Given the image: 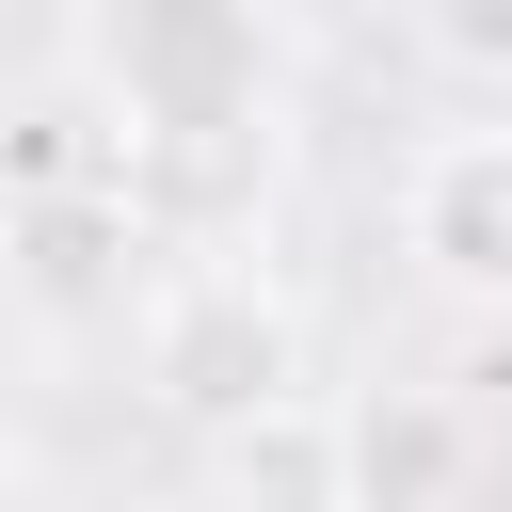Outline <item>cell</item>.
Returning a JSON list of instances; mask_svg holds the SVG:
<instances>
[{
    "instance_id": "cell-1",
    "label": "cell",
    "mask_w": 512,
    "mask_h": 512,
    "mask_svg": "<svg viewBox=\"0 0 512 512\" xmlns=\"http://www.w3.org/2000/svg\"><path fill=\"white\" fill-rule=\"evenodd\" d=\"M80 48H96V176L128 192V224L160 256L240 240L288 176V80H304L288 0H112Z\"/></svg>"
},
{
    "instance_id": "cell-2",
    "label": "cell",
    "mask_w": 512,
    "mask_h": 512,
    "mask_svg": "<svg viewBox=\"0 0 512 512\" xmlns=\"http://www.w3.org/2000/svg\"><path fill=\"white\" fill-rule=\"evenodd\" d=\"M128 368H144V400H160L192 448H224V432H256V416L320 400V336H304V304H288L240 240H192V256L144 288Z\"/></svg>"
},
{
    "instance_id": "cell-3",
    "label": "cell",
    "mask_w": 512,
    "mask_h": 512,
    "mask_svg": "<svg viewBox=\"0 0 512 512\" xmlns=\"http://www.w3.org/2000/svg\"><path fill=\"white\" fill-rule=\"evenodd\" d=\"M400 256H416L432 304L512 320V112L496 128H432L400 160Z\"/></svg>"
},
{
    "instance_id": "cell-4",
    "label": "cell",
    "mask_w": 512,
    "mask_h": 512,
    "mask_svg": "<svg viewBox=\"0 0 512 512\" xmlns=\"http://www.w3.org/2000/svg\"><path fill=\"white\" fill-rule=\"evenodd\" d=\"M336 480H352V512H448V496L480 480V416L432 400V384L336 400Z\"/></svg>"
},
{
    "instance_id": "cell-5",
    "label": "cell",
    "mask_w": 512,
    "mask_h": 512,
    "mask_svg": "<svg viewBox=\"0 0 512 512\" xmlns=\"http://www.w3.org/2000/svg\"><path fill=\"white\" fill-rule=\"evenodd\" d=\"M224 480L272 496V512H352V480H336V400H288V416H256V432H224Z\"/></svg>"
},
{
    "instance_id": "cell-6",
    "label": "cell",
    "mask_w": 512,
    "mask_h": 512,
    "mask_svg": "<svg viewBox=\"0 0 512 512\" xmlns=\"http://www.w3.org/2000/svg\"><path fill=\"white\" fill-rule=\"evenodd\" d=\"M400 32L448 64V80H480V96H512V0H400Z\"/></svg>"
},
{
    "instance_id": "cell-7",
    "label": "cell",
    "mask_w": 512,
    "mask_h": 512,
    "mask_svg": "<svg viewBox=\"0 0 512 512\" xmlns=\"http://www.w3.org/2000/svg\"><path fill=\"white\" fill-rule=\"evenodd\" d=\"M32 16H64V32H96V16H112V0H32Z\"/></svg>"
}]
</instances>
